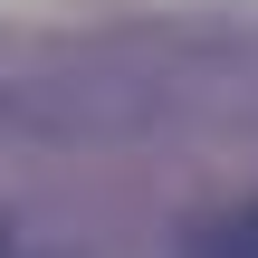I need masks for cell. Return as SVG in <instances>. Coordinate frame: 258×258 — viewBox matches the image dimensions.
<instances>
[{"label":"cell","instance_id":"1","mask_svg":"<svg viewBox=\"0 0 258 258\" xmlns=\"http://www.w3.org/2000/svg\"><path fill=\"white\" fill-rule=\"evenodd\" d=\"M182 258H258V201L220 211V220H201V230L182 239Z\"/></svg>","mask_w":258,"mask_h":258}]
</instances>
